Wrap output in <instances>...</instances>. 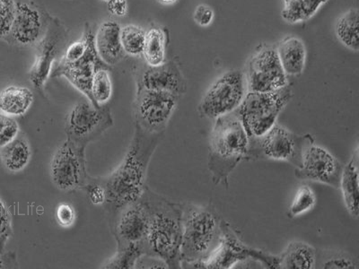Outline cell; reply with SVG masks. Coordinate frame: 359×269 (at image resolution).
<instances>
[{"mask_svg":"<svg viewBox=\"0 0 359 269\" xmlns=\"http://www.w3.org/2000/svg\"><path fill=\"white\" fill-rule=\"evenodd\" d=\"M114 126L110 108H95L88 102H79L67 115L65 131L67 139L85 146L97 140Z\"/></svg>","mask_w":359,"mask_h":269,"instance_id":"10","label":"cell"},{"mask_svg":"<svg viewBox=\"0 0 359 269\" xmlns=\"http://www.w3.org/2000/svg\"><path fill=\"white\" fill-rule=\"evenodd\" d=\"M344 165L328 150L316 144L306 150L294 176L300 181H310L339 188Z\"/></svg>","mask_w":359,"mask_h":269,"instance_id":"14","label":"cell"},{"mask_svg":"<svg viewBox=\"0 0 359 269\" xmlns=\"http://www.w3.org/2000/svg\"><path fill=\"white\" fill-rule=\"evenodd\" d=\"M85 150V146L67 139L54 153L50 163V178L59 190L73 191L88 184Z\"/></svg>","mask_w":359,"mask_h":269,"instance_id":"9","label":"cell"},{"mask_svg":"<svg viewBox=\"0 0 359 269\" xmlns=\"http://www.w3.org/2000/svg\"><path fill=\"white\" fill-rule=\"evenodd\" d=\"M83 190L86 191L90 202L95 206L104 205L107 201V191L104 184H102L100 179H88V184H86Z\"/></svg>","mask_w":359,"mask_h":269,"instance_id":"36","label":"cell"},{"mask_svg":"<svg viewBox=\"0 0 359 269\" xmlns=\"http://www.w3.org/2000/svg\"><path fill=\"white\" fill-rule=\"evenodd\" d=\"M31 156V146L27 139L21 134H18L8 145L0 149L3 165L13 174H17L27 167Z\"/></svg>","mask_w":359,"mask_h":269,"instance_id":"24","label":"cell"},{"mask_svg":"<svg viewBox=\"0 0 359 269\" xmlns=\"http://www.w3.org/2000/svg\"><path fill=\"white\" fill-rule=\"evenodd\" d=\"M144 253L140 243H130L123 248H118L116 253L102 268L130 269L136 267L137 259Z\"/></svg>","mask_w":359,"mask_h":269,"instance_id":"29","label":"cell"},{"mask_svg":"<svg viewBox=\"0 0 359 269\" xmlns=\"http://www.w3.org/2000/svg\"><path fill=\"white\" fill-rule=\"evenodd\" d=\"M159 3H161L163 5L165 6H171L175 4L178 0H157Z\"/></svg>","mask_w":359,"mask_h":269,"instance_id":"43","label":"cell"},{"mask_svg":"<svg viewBox=\"0 0 359 269\" xmlns=\"http://www.w3.org/2000/svg\"><path fill=\"white\" fill-rule=\"evenodd\" d=\"M137 89L158 90L181 96L187 91V82L174 62L157 67L147 66L137 76Z\"/></svg>","mask_w":359,"mask_h":269,"instance_id":"18","label":"cell"},{"mask_svg":"<svg viewBox=\"0 0 359 269\" xmlns=\"http://www.w3.org/2000/svg\"><path fill=\"white\" fill-rule=\"evenodd\" d=\"M86 49H88V37H86L84 32L82 39L70 44L67 47L62 60L67 62H75L84 56Z\"/></svg>","mask_w":359,"mask_h":269,"instance_id":"37","label":"cell"},{"mask_svg":"<svg viewBox=\"0 0 359 269\" xmlns=\"http://www.w3.org/2000/svg\"><path fill=\"white\" fill-rule=\"evenodd\" d=\"M276 49L287 76L303 73L306 62V49L302 40L294 36L284 38Z\"/></svg>","mask_w":359,"mask_h":269,"instance_id":"21","label":"cell"},{"mask_svg":"<svg viewBox=\"0 0 359 269\" xmlns=\"http://www.w3.org/2000/svg\"><path fill=\"white\" fill-rule=\"evenodd\" d=\"M85 34L88 37V49L84 56L75 62H60L54 67L51 71L53 78L64 76L67 81L72 83L75 88L85 95L93 104L91 95V83L93 76L97 70L110 69L98 56L95 46V34L88 25H86Z\"/></svg>","mask_w":359,"mask_h":269,"instance_id":"12","label":"cell"},{"mask_svg":"<svg viewBox=\"0 0 359 269\" xmlns=\"http://www.w3.org/2000/svg\"><path fill=\"white\" fill-rule=\"evenodd\" d=\"M135 268H168V267L162 259L143 255L137 259Z\"/></svg>","mask_w":359,"mask_h":269,"instance_id":"40","label":"cell"},{"mask_svg":"<svg viewBox=\"0 0 359 269\" xmlns=\"http://www.w3.org/2000/svg\"><path fill=\"white\" fill-rule=\"evenodd\" d=\"M34 100V92L30 89L25 86H8L0 92V111L12 117L22 116Z\"/></svg>","mask_w":359,"mask_h":269,"instance_id":"23","label":"cell"},{"mask_svg":"<svg viewBox=\"0 0 359 269\" xmlns=\"http://www.w3.org/2000/svg\"><path fill=\"white\" fill-rule=\"evenodd\" d=\"M63 35L62 25L55 20H50L43 39L37 43V55L30 70V81L38 91L43 92L45 83L53 71L60 43L63 41Z\"/></svg>","mask_w":359,"mask_h":269,"instance_id":"16","label":"cell"},{"mask_svg":"<svg viewBox=\"0 0 359 269\" xmlns=\"http://www.w3.org/2000/svg\"><path fill=\"white\" fill-rule=\"evenodd\" d=\"M76 217L75 209L70 205L62 203L57 207L56 219L60 226L64 228L73 226Z\"/></svg>","mask_w":359,"mask_h":269,"instance_id":"38","label":"cell"},{"mask_svg":"<svg viewBox=\"0 0 359 269\" xmlns=\"http://www.w3.org/2000/svg\"><path fill=\"white\" fill-rule=\"evenodd\" d=\"M214 18L215 13L213 9L207 5H198L194 11V21L201 27H210L213 22Z\"/></svg>","mask_w":359,"mask_h":269,"instance_id":"39","label":"cell"},{"mask_svg":"<svg viewBox=\"0 0 359 269\" xmlns=\"http://www.w3.org/2000/svg\"><path fill=\"white\" fill-rule=\"evenodd\" d=\"M108 11L111 14L118 18L125 17L128 13L127 0H109L107 2Z\"/></svg>","mask_w":359,"mask_h":269,"instance_id":"41","label":"cell"},{"mask_svg":"<svg viewBox=\"0 0 359 269\" xmlns=\"http://www.w3.org/2000/svg\"><path fill=\"white\" fill-rule=\"evenodd\" d=\"M249 137L236 111L215 120L210 137L208 169L214 184L229 187V176L245 160Z\"/></svg>","mask_w":359,"mask_h":269,"instance_id":"4","label":"cell"},{"mask_svg":"<svg viewBox=\"0 0 359 269\" xmlns=\"http://www.w3.org/2000/svg\"><path fill=\"white\" fill-rule=\"evenodd\" d=\"M20 134V127L14 117L0 111V149L8 145Z\"/></svg>","mask_w":359,"mask_h":269,"instance_id":"33","label":"cell"},{"mask_svg":"<svg viewBox=\"0 0 359 269\" xmlns=\"http://www.w3.org/2000/svg\"><path fill=\"white\" fill-rule=\"evenodd\" d=\"M316 203L317 198L312 188L309 186H301L288 208L287 216L290 219H297L309 213L316 206Z\"/></svg>","mask_w":359,"mask_h":269,"instance_id":"31","label":"cell"},{"mask_svg":"<svg viewBox=\"0 0 359 269\" xmlns=\"http://www.w3.org/2000/svg\"><path fill=\"white\" fill-rule=\"evenodd\" d=\"M102 1H105L107 3L109 1V0H102Z\"/></svg>","mask_w":359,"mask_h":269,"instance_id":"44","label":"cell"},{"mask_svg":"<svg viewBox=\"0 0 359 269\" xmlns=\"http://www.w3.org/2000/svg\"><path fill=\"white\" fill-rule=\"evenodd\" d=\"M166 34L160 27L150 28L147 32L142 55L147 66L157 67L165 62Z\"/></svg>","mask_w":359,"mask_h":269,"instance_id":"27","label":"cell"},{"mask_svg":"<svg viewBox=\"0 0 359 269\" xmlns=\"http://www.w3.org/2000/svg\"><path fill=\"white\" fill-rule=\"evenodd\" d=\"M317 252L303 242H292L278 257V268L312 269L316 268Z\"/></svg>","mask_w":359,"mask_h":269,"instance_id":"22","label":"cell"},{"mask_svg":"<svg viewBox=\"0 0 359 269\" xmlns=\"http://www.w3.org/2000/svg\"><path fill=\"white\" fill-rule=\"evenodd\" d=\"M248 258L261 261L269 268H278V257L248 248L240 241L229 223H226L222 242L201 268H231Z\"/></svg>","mask_w":359,"mask_h":269,"instance_id":"15","label":"cell"},{"mask_svg":"<svg viewBox=\"0 0 359 269\" xmlns=\"http://www.w3.org/2000/svg\"><path fill=\"white\" fill-rule=\"evenodd\" d=\"M245 76L248 92H274L288 85L277 49L272 46L259 48L247 63Z\"/></svg>","mask_w":359,"mask_h":269,"instance_id":"11","label":"cell"},{"mask_svg":"<svg viewBox=\"0 0 359 269\" xmlns=\"http://www.w3.org/2000/svg\"><path fill=\"white\" fill-rule=\"evenodd\" d=\"M17 255L14 252H0V268H18Z\"/></svg>","mask_w":359,"mask_h":269,"instance_id":"42","label":"cell"},{"mask_svg":"<svg viewBox=\"0 0 359 269\" xmlns=\"http://www.w3.org/2000/svg\"><path fill=\"white\" fill-rule=\"evenodd\" d=\"M13 235L12 217L4 202L0 200V252H4L6 242Z\"/></svg>","mask_w":359,"mask_h":269,"instance_id":"35","label":"cell"},{"mask_svg":"<svg viewBox=\"0 0 359 269\" xmlns=\"http://www.w3.org/2000/svg\"><path fill=\"white\" fill-rule=\"evenodd\" d=\"M93 106L99 108L107 104L112 95V82L108 69L97 70L91 83Z\"/></svg>","mask_w":359,"mask_h":269,"instance_id":"30","label":"cell"},{"mask_svg":"<svg viewBox=\"0 0 359 269\" xmlns=\"http://www.w3.org/2000/svg\"><path fill=\"white\" fill-rule=\"evenodd\" d=\"M181 96L165 91L137 89L133 104L136 124L150 133H163Z\"/></svg>","mask_w":359,"mask_h":269,"instance_id":"8","label":"cell"},{"mask_svg":"<svg viewBox=\"0 0 359 269\" xmlns=\"http://www.w3.org/2000/svg\"><path fill=\"white\" fill-rule=\"evenodd\" d=\"M147 32L136 25H128L121 28V43L125 54L130 56L142 55Z\"/></svg>","mask_w":359,"mask_h":269,"instance_id":"28","label":"cell"},{"mask_svg":"<svg viewBox=\"0 0 359 269\" xmlns=\"http://www.w3.org/2000/svg\"><path fill=\"white\" fill-rule=\"evenodd\" d=\"M328 0H284L281 17L290 24L309 21Z\"/></svg>","mask_w":359,"mask_h":269,"instance_id":"26","label":"cell"},{"mask_svg":"<svg viewBox=\"0 0 359 269\" xmlns=\"http://www.w3.org/2000/svg\"><path fill=\"white\" fill-rule=\"evenodd\" d=\"M121 25L114 21L102 22L95 34L98 56L109 67L116 65L125 56L121 43Z\"/></svg>","mask_w":359,"mask_h":269,"instance_id":"19","label":"cell"},{"mask_svg":"<svg viewBox=\"0 0 359 269\" xmlns=\"http://www.w3.org/2000/svg\"><path fill=\"white\" fill-rule=\"evenodd\" d=\"M147 226L140 242L144 255L162 259L168 268H181L182 204L169 200L146 187L140 198Z\"/></svg>","mask_w":359,"mask_h":269,"instance_id":"2","label":"cell"},{"mask_svg":"<svg viewBox=\"0 0 359 269\" xmlns=\"http://www.w3.org/2000/svg\"><path fill=\"white\" fill-rule=\"evenodd\" d=\"M248 92L245 73L232 69L224 73L208 88L198 105L201 118H217L237 110Z\"/></svg>","mask_w":359,"mask_h":269,"instance_id":"7","label":"cell"},{"mask_svg":"<svg viewBox=\"0 0 359 269\" xmlns=\"http://www.w3.org/2000/svg\"><path fill=\"white\" fill-rule=\"evenodd\" d=\"M163 133L147 132L135 124V133L123 162L108 177L100 179L107 191L104 207L110 226L124 207L135 203L147 187V170Z\"/></svg>","mask_w":359,"mask_h":269,"instance_id":"1","label":"cell"},{"mask_svg":"<svg viewBox=\"0 0 359 269\" xmlns=\"http://www.w3.org/2000/svg\"><path fill=\"white\" fill-rule=\"evenodd\" d=\"M50 22L49 15L34 0H15L14 21L6 41L22 47L37 44Z\"/></svg>","mask_w":359,"mask_h":269,"instance_id":"13","label":"cell"},{"mask_svg":"<svg viewBox=\"0 0 359 269\" xmlns=\"http://www.w3.org/2000/svg\"><path fill=\"white\" fill-rule=\"evenodd\" d=\"M147 226L146 208L140 198L135 203L124 207L111 226L112 235L117 242V249L130 243L142 242L146 236Z\"/></svg>","mask_w":359,"mask_h":269,"instance_id":"17","label":"cell"},{"mask_svg":"<svg viewBox=\"0 0 359 269\" xmlns=\"http://www.w3.org/2000/svg\"><path fill=\"white\" fill-rule=\"evenodd\" d=\"M359 13L358 8L349 9L336 22L335 34L339 41L353 51L359 50Z\"/></svg>","mask_w":359,"mask_h":269,"instance_id":"25","label":"cell"},{"mask_svg":"<svg viewBox=\"0 0 359 269\" xmlns=\"http://www.w3.org/2000/svg\"><path fill=\"white\" fill-rule=\"evenodd\" d=\"M293 92L290 85L274 92H247L236 112L249 137H258L268 132L277 123Z\"/></svg>","mask_w":359,"mask_h":269,"instance_id":"6","label":"cell"},{"mask_svg":"<svg viewBox=\"0 0 359 269\" xmlns=\"http://www.w3.org/2000/svg\"><path fill=\"white\" fill-rule=\"evenodd\" d=\"M320 268L355 269L358 268V262L354 258L344 252L336 251L331 253V256H326L325 262L320 264Z\"/></svg>","mask_w":359,"mask_h":269,"instance_id":"34","label":"cell"},{"mask_svg":"<svg viewBox=\"0 0 359 269\" xmlns=\"http://www.w3.org/2000/svg\"><path fill=\"white\" fill-rule=\"evenodd\" d=\"M311 134H297L276 123L271 130L258 137H249L245 161L273 160L290 163L300 167L306 150L314 144Z\"/></svg>","mask_w":359,"mask_h":269,"instance_id":"5","label":"cell"},{"mask_svg":"<svg viewBox=\"0 0 359 269\" xmlns=\"http://www.w3.org/2000/svg\"><path fill=\"white\" fill-rule=\"evenodd\" d=\"M359 155L355 149L347 165L343 167L339 188L348 212L353 219H358L359 214Z\"/></svg>","mask_w":359,"mask_h":269,"instance_id":"20","label":"cell"},{"mask_svg":"<svg viewBox=\"0 0 359 269\" xmlns=\"http://www.w3.org/2000/svg\"><path fill=\"white\" fill-rule=\"evenodd\" d=\"M226 223L213 207L182 204V268H201L222 242Z\"/></svg>","mask_w":359,"mask_h":269,"instance_id":"3","label":"cell"},{"mask_svg":"<svg viewBox=\"0 0 359 269\" xmlns=\"http://www.w3.org/2000/svg\"><path fill=\"white\" fill-rule=\"evenodd\" d=\"M15 14V0H0V40L6 41Z\"/></svg>","mask_w":359,"mask_h":269,"instance_id":"32","label":"cell"}]
</instances>
